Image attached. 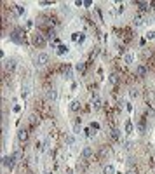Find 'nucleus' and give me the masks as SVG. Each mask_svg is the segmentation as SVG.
I'll list each match as a JSON object with an SVG mask.
<instances>
[{
	"label": "nucleus",
	"mask_w": 155,
	"mask_h": 174,
	"mask_svg": "<svg viewBox=\"0 0 155 174\" xmlns=\"http://www.w3.org/2000/svg\"><path fill=\"white\" fill-rule=\"evenodd\" d=\"M47 63H49V54H45V52L37 54V58H35V66L42 68V66H45Z\"/></svg>",
	"instance_id": "nucleus-1"
},
{
	"label": "nucleus",
	"mask_w": 155,
	"mask_h": 174,
	"mask_svg": "<svg viewBox=\"0 0 155 174\" xmlns=\"http://www.w3.org/2000/svg\"><path fill=\"white\" fill-rule=\"evenodd\" d=\"M2 164H4V167L5 169H12L14 167V164H16V158H14V155H4V158H2Z\"/></svg>",
	"instance_id": "nucleus-2"
},
{
	"label": "nucleus",
	"mask_w": 155,
	"mask_h": 174,
	"mask_svg": "<svg viewBox=\"0 0 155 174\" xmlns=\"http://www.w3.org/2000/svg\"><path fill=\"white\" fill-rule=\"evenodd\" d=\"M32 40H33V44H35L37 47H44V45H45V39H44L42 33H35V35L32 37Z\"/></svg>",
	"instance_id": "nucleus-3"
},
{
	"label": "nucleus",
	"mask_w": 155,
	"mask_h": 174,
	"mask_svg": "<svg viewBox=\"0 0 155 174\" xmlns=\"http://www.w3.org/2000/svg\"><path fill=\"white\" fill-rule=\"evenodd\" d=\"M101 105H103V101H101V97H99V96H93V97H91V106H93L94 110H99V108H101Z\"/></svg>",
	"instance_id": "nucleus-4"
},
{
	"label": "nucleus",
	"mask_w": 155,
	"mask_h": 174,
	"mask_svg": "<svg viewBox=\"0 0 155 174\" xmlns=\"http://www.w3.org/2000/svg\"><path fill=\"white\" fill-rule=\"evenodd\" d=\"M14 70H16V61L14 59H7L5 61V72L7 73H12Z\"/></svg>",
	"instance_id": "nucleus-5"
},
{
	"label": "nucleus",
	"mask_w": 155,
	"mask_h": 174,
	"mask_svg": "<svg viewBox=\"0 0 155 174\" xmlns=\"http://www.w3.org/2000/svg\"><path fill=\"white\" fill-rule=\"evenodd\" d=\"M11 39L14 40V42H18V44H21V42H23V35H21V30H16V32H12V33H11Z\"/></svg>",
	"instance_id": "nucleus-6"
},
{
	"label": "nucleus",
	"mask_w": 155,
	"mask_h": 174,
	"mask_svg": "<svg viewBox=\"0 0 155 174\" xmlns=\"http://www.w3.org/2000/svg\"><path fill=\"white\" fill-rule=\"evenodd\" d=\"M45 97H47L49 101H54V99H56V91H54V89H47V91H45Z\"/></svg>",
	"instance_id": "nucleus-7"
},
{
	"label": "nucleus",
	"mask_w": 155,
	"mask_h": 174,
	"mask_svg": "<svg viewBox=\"0 0 155 174\" xmlns=\"http://www.w3.org/2000/svg\"><path fill=\"white\" fill-rule=\"evenodd\" d=\"M113 173H115V169H113L112 164H106V165L103 167V174H113Z\"/></svg>",
	"instance_id": "nucleus-8"
},
{
	"label": "nucleus",
	"mask_w": 155,
	"mask_h": 174,
	"mask_svg": "<svg viewBox=\"0 0 155 174\" xmlns=\"http://www.w3.org/2000/svg\"><path fill=\"white\" fill-rule=\"evenodd\" d=\"M18 139H19V141H26V139H28V132H26L24 129H21L19 132H18Z\"/></svg>",
	"instance_id": "nucleus-9"
},
{
	"label": "nucleus",
	"mask_w": 155,
	"mask_h": 174,
	"mask_svg": "<svg viewBox=\"0 0 155 174\" xmlns=\"http://www.w3.org/2000/svg\"><path fill=\"white\" fill-rule=\"evenodd\" d=\"M136 75H138V77H145V75H146V68H145V66H138V68H136Z\"/></svg>",
	"instance_id": "nucleus-10"
},
{
	"label": "nucleus",
	"mask_w": 155,
	"mask_h": 174,
	"mask_svg": "<svg viewBox=\"0 0 155 174\" xmlns=\"http://www.w3.org/2000/svg\"><path fill=\"white\" fill-rule=\"evenodd\" d=\"M91 155H93V148L85 146V148H84V152H82V158H89Z\"/></svg>",
	"instance_id": "nucleus-11"
},
{
	"label": "nucleus",
	"mask_w": 155,
	"mask_h": 174,
	"mask_svg": "<svg viewBox=\"0 0 155 174\" xmlns=\"http://www.w3.org/2000/svg\"><path fill=\"white\" fill-rule=\"evenodd\" d=\"M56 52H58V56H63V54H66V52H68V47H66V45H59Z\"/></svg>",
	"instance_id": "nucleus-12"
},
{
	"label": "nucleus",
	"mask_w": 155,
	"mask_h": 174,
	"mask_svg": "<svg viewBox=\"0 0 155 174\" xmlns=\"http://www.w3.org/2000/svg\"><path fill=\"white\" fill-rule=\"evenodd\" d=\"M126 134H133V122L131 120L126 122Z\"/></svg>",
	"instance_id": "nucleus-13"
},
{
	"label": "nucleus",
	"mask_w": 155,
	"mask_h": 174,
	"mask_svg": "<svg viewBox=\"0 0 155 174\" xmlns=\"http://www.w3.org/2000/svg\"><path fill=\"white\" fill-rule=\"evenodd\" d=\"M70 110H72V112H77V110H80V103H78V101H72Z\"/></svg>",
	"instance_id": "nucleus-14"
},
{
	"label": "nucleus",
	"mask_w": 155,
	"mask_h": 174,
	"mask_svg": "<svg viewBox=\"0 0 155 174\" xmlns=\"http://www.w3.org/2000/svg\"><path fill=\"white\" fill-rule=\"evenodd\" d=\"M112 137H113L115 141H118V139H120V131H118V129H115V127H113V129H112Z\"/></svg>",
	"instance_id": "nucleus-15"
},
{
	"label": "nucleus",
	"mask_w": 155,
	"mask_h": 174,
	"mask_svg": "<svg viewBox=\"0 0 155 174\" xmlns=\"http://www.w3.org/2000/svg\"><path fill=\"white\" fill-rule=\"evenodd\" d=\"M138 5H139L143 11H148V9H150V4H148V2H138Z\"/></svg>",
	"instance_id": "nucleus-16"
},
{
	"label": "nucleus",
	"mask_w": 155,
	"mask_h": 174,
	"mask_svg": "<svg viewBox=\"0 0 155 174\" xmlns=\"http://www.w3.org/2000/svg\"><path fill=\"white\" fill-rule=\"evenodd\" d=\"M138 129H139V134H145V132H146V125H145V122H139Z\"/></svg>",
	"instance_id": "nucleus-17"
},
{
	"label": "nucleus",
	"mask_w": 155,
	"mask_h": 174,
	"mask_svg": "<svg viewBox=\"0 0 155 174\" xmlns=\"http://www.w3.org/2000/svg\"><path fill=\"white\" fill-rule=\"evenodd\" d=\"M133 56H131V54H126V56H124V61H126V64H133Z\"/></svg>",
	"instance_id": "nucleus-18"
},
{
	"label": "nucleus",
	"mask_w": 155,
	"mask_h": 174,
	"mask_svg": "<svg viewBox=\"0 0 155 174\" xmlns=\"http://www.w3.org/2000/svg\"><path fill=\"white\" fill-rule=\"evenodd\" d=\"M127 174H136V169L133 167V162L127 164Z\"/></svg>",
	"instance_id": "nucleus-19"
},
{
	"label": "nucleus",
	"mask_w": 155,
	"mask_h": 174,
	"mask_svg": "<svg viewBox=\"0 0 155 174\" xmlns=\"http://www.w3.org/2000/svg\"><path fill=\"white\" fill-rule=\"evenodd\" d=\"M138 94H139V92H138V89H136V87L129 91V96H131V97H138Z\"/></svg>",
	"instance_id": "nucleus-20"
},
{
	"label": "nucleus",
	"mask_w": 155,
	"mask_h": 174,
	"mask_svg": "<svg viewBox=\"0 0 155 174\" xmlns=\"http://www.w3.org/2000/svg\"><path fill=\"white\" fill-rule=\"evenodd\" d=\"M12 155H14V158H16V162H19V160H21V152H19V150H16V152H14Z\"/></svg>",
	"instance_id": "nucleus-21"
},
{
	"label": "nucleus",
	"mask_w": 155,
	"mask_h": 174,
	"mask_svg": "<svg viewBox=\"0 0 155 174\" xmlns=\"http://www.w3.org/2000/svg\"><path fill=\"white\" fill-rule=\"evenodd\" d=\"M141 24H143V19H141V18L138 16V18L134 19V26H141Z\"/></svg>",
	"instance_id": "nucleus-22"
},
{
	"label": "nucleus",
	"mask_w": 155,
	"mask_h": 174,
	"mask_svg": "<svg viewBox=\"0 0 155 174\" xmlns=\"http://www.w3.org/2000/svg\"><path fill=\"white\" fill-rule=\"evenodd\" d=\"M77 70H78V72H84V70H85V63H78Z\"/></svg>",
	"instance_id": "nucleus-23"
},
{
	"label": "nucleus",
	"mask_w": 155,
	"mask_h": 174,
	"mask_svg": "<svg viewBox=\"0 0 155 174\" xmlns=\"http://www.w3.org/2000/svg\"><path fill=\"white\" fill-rule=\"evenodd\" d=\"M110 82H112V84H117V73H112V75H110Z\"/></svg>",
	"instance_id": "nucleus-24"
},
{
	"label": "nucleus",
	"mask_w": 155,
	"mask_h": 174,
	"mask_svg": "<svg viewBox=\"0 0 155 174\" xmlns=\"http://www.w3.org/2000/svg\"><path fill=\"white\" fill-rule=\"evenodd\" d=\"M66 78H73V73H72V68H66Z\"/></svg>",
	"instance_id": "nucleus-25"
},
{
	"label": "nucleus",
	"mask_w": 155,
	"mask_h": 174,
	"mask_svg": "<svg viewBox=\"0 0 155 174\" xmlns=\"http://www.w3.org/2000/svg\"><path fill=\"white\" fill-rule=\"evenodd\" d=\"M124 12V5L120 4V7H117V14H122Z\"/></svg>",
	"instance_id": "nucleus-26"
},
{
	"label": "nucleus",
	"mask_w": 155,
	"mask_h": 174,
	"mask_svg": "<svg viewBox=\"0 0 155 174\" xmlns=\"http://www.w3.org/2000/svg\"><path fill=\"white\" fill-rule=\"evenodd\" d=\"M110 153V150H108V148H103V150H101V155H103V157H105V155H108Z\"/></svg>",
	"instance_id": "nucleus-27"
},
{
	"label": "nucleus",
	"mask_w": 155,
	"mask_h": 174,
	"mask_svg": "<svg viewBox=\"0 0 155 174\" xmlns=\"http://www.w3.org/2000/svg\"><path fill=\"white\" fill-rule=\"evenodd\" d=\"M131 146H133V143L131 141H126V150H131Z\"/></svg>",
	"instance_id": "nucleus-28"
},
{
	"label": "nucleus",
	"mask_w": 155,
	"mask_h": 174,
	"mask_svg": "<svg viewBox=\"0 0 155 174\" xmlns=\"http://www.w3.org/2000/svg\"><path fill=\"white\" fill-rule=\"evenodd\" d=\"M78 37H80V33H73V35H72V40H75V42H77Z\"/></svg>",
	"instance_id": "nucleus-29"
},
{
	"label": "nucleus",
	"mask_w": 155,
	"mask_h": 174,
	"mask_svg": "<svg viewBox=\"0 0 155 174\" xmlns=\"http://www.w3.org/2000/svg\"><path fill=\"white\" fill-rule=\"evenodd\" d=\"M26 94H28V87H24V89H23V92H21V96L24 97Z\"/></svg>",
	"instance_id": "nucleus-30"
},
{
	"label": "nucleus",
	"mask_w": 155,
	"mask_h": 174,
	"mask_svg": "<svg viewBox=\"0 0 155 174\" xmlns=\"http://www.w3.org/2000/svg\"><path fill=\"white\" fill-rule=\"evenodd\" d=\"M148 39H155V32H150V33H148Z\"/></svg>",
	"instance_id": "nucleus-31"
},
{
	"label": "nucleus",
	"mask_w": 155,
	"mask_h": 174,
	"mask_svg": "<svg viewBox=\"0 0 155 174\" xmlns=\"http://www.w3.org/2000/svg\"><path fill=\"white\" fill-rule=\"evenodd\" d=\"M44 174H52V173H49V171H45V173H44Z\"/></svg>",
	"instance_id": "nucleus-32"
}]
</instances>
